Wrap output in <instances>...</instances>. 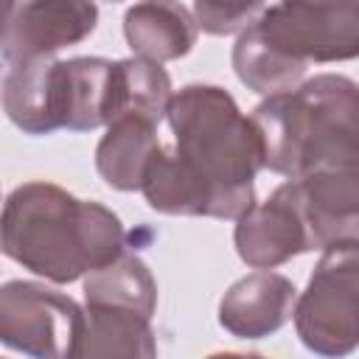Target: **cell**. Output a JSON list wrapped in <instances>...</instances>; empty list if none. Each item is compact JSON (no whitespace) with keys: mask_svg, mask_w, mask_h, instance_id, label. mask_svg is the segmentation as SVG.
Listing matches in <instances>:
<instances>
[{"mask_svg":"<svg viewBox=\"0 0 359 359\" xmlns=\"http://www.w3.org/2000/svg\"><path fill=\"white\" fill-rule=\"evenodd\" d=\"M233 244L238 258L252 269H275L303 252H311L306 227L289 194V182L278 185L266 202H255L236 219Z\"/></svg>","mask_w":359,"mask_h":359,"instance_id":"cell-9","label":"cell"},{"mask_svg":"<svg viewBox=\"0 0 359 359\" xmlns=\"http://www.w3.org/2000/svg\"><path fill=\"white\" fill-rule=\"evenodd\" d=\"M289 194L306 227L311 252L337 244L359 241V174L317 171L303 180H289Z\"/></svg>","mask_w":359,"mask_h":359,"instance_id":"cell-8","label":"cell"},{"mask_svg":"<svg viewBox=\"0 0 359 359\" xmlns=\"http://www.w3.org/2000/svg\"><path fill=\"white\" fill-rule=\"evenodd\" d=\"M84 303L126 309L151 320L157 306V280L137 255L121 252L107 266L84 275Z\"/></svg>","mask_w":359,"mask_h":359,"instance_id":"cell-16","label":"cell"},{"mask_svg":"<svg viewBox=\"0 0 359 359\" xmlns=\"http://www.w3.org/2000/svg\"><path fill=\"white\" fill-rule=\"evenodd\" d=\"M250 25L264 45L300 67L359 53V3H275Z\"/></svg>","mask_w":359,"mask_h":359,"instance_id":"cell-5","label":"cell"},{"mask_svg":"<svg viewBox=\"0 0 359 359\" xmlns=\"http://www.w3.org/2000/svg\"><path fill=\"white\" fill-rule=\"evenodd\" d=\"M261 3H194L191 17L196 22V31L227 36L241 34L261 14Z\"/></svg>","mask_w":359,"mask_h":359,"instance_id":"cell-19","label":"cell"},{"mask_svg":"<svg viewBox=\"0 0 359 359\" xmlns=\"http://www.w3.org/2000/svg\"><path fill=\"white\" fill-rule=\"evenodd\" d=\"M67 359H157V339L149 317L112 306H84Z\"/></svg>","mask_w":359,"mask_h":359,"instance_id":"cell-13","label":"cell"},{"mask_svg":"<svg viewBox=\"0 0 359 359\" xmlns=\"http://www.w3.org/2000/svg\"><path fill=\"white\" fill-rule=\"evenodd\" d=\"M297 289L286 275L250 272L236 280L219 303V325L238 339H261L292 320Z\"/></svg>","mask_w":359,"mask_h":359,"instance_id":"cell-10","label":"cell"},{"mask_svg":"<svg viewBox=\"0 0 359 359\" xmlns=\"http://www.w3.org/2000/svg\"><path fill=\"white\" fill-rule=\"evenodd\" d=\"M208 359H264L258 353H236V351H222V353H210Z\"/></svg>","mask_w":359,"mask_h":359,"instance_id":"cell-20","label":"cell"},{"mask_svg":"<svg viewBox=\"0 0 359 359\" xmlns=\"http://www.w3.org/2000/svg\"><path fill=\"white\" fill-rule=\"evenodd\" d=\"M356 84L339 73H320L289 93L264 98L250 115L264 168L286 180L356 168Z\"/></svg>","mask_w":359,"mask_h":359,"instance_id":"cell-3","label":"cell"},{"mask_svg":"<svg viewBox=\"0 0 359 359\" xmlns=\"http://www.w3.org/2000/svg\"><path fill=\"white\" fill-rule=\"evenodd\" d=\"M98 6L81 0L14 3L0 34V65L14 67L34 59H53L56 50L79 45L95 31Z\"/></svg>","mask_w":359,"mask_h":359,"instance_id":"cell-7","label":"cell"},{"mask_svg":"<svg viewBox=\"0 0 359 359\" xmlns=\"http://www.w3.org/2000/svg\"><path fill=\"white\" fill-rule=\"evenodd\" d=\"M84 309L59 289L36 280L0 286V342L31 359H67Z\"/></svg>","mask_w":359,"mask_h":359,"instance_id":"cell-6","label":"cell"},{"mask_svg":"<svg viewBox=\"0 0 359 359\" xmlns=\"http://www.w3.org/2000/svg\"><path fill=\"white\" fill-rule=\"evenodd\" d=\"M3 109L25 135H50L62 129L59 59H34L8 67L3 79Z\"/></svg>","mask_w":359,"mask_h":359,"instance_id":"cell-11","label":"cell"},{"mask_svg":"<svg viewBox=\"0 0 359 359\" xmlns=\"http://www.w3.org/2000/svg\"><path fill=\"white\" fill-rule=\"evenodd\" d=\"M230 59H233V70H236L238 81L266 98L294 90L306 76V67L278 56L269 45H264L261 36L252 31V25H247L238 34Z\"/></svg>","mask_w":359,"mask_h":359,"instance_id":"cell-18","label":"cell"},{"mask_svg":"<svg viewBox=\"0 0 359 359\" xmlns=\"http://www.w3.org/2000/svg\"><path fill=\"white\" fill-rule=\"evenodd\" d=\"M168 98L171 79L163 65L140 56L115 62V118L132 115L160 126V121L165 118Z\"/></svg>","mask_w":359,"mask_h":359,"instance_id":"cell-17","label":"cell"},{"mask_svg":"<svg viewBox=\"0 0 359 359\" xmlns=\"http://www.w3.org/2000/svg\"><path fill=\"white\" fill-rule=\"evenodd\" d=\"M160 149L157 126L143 118H115L95 146V168L115 191H140L146 168Z\"/></svg>","mask_w":359,"mask_h":359,"instance_id":"cell-15","label":"cell"},{"mask_svg":"<svg viewBox=\"0 0 359 359\" xmlns=\"http://www.w3.org/2000/svg\"><path fill=\"white\" fill-rule=\"evenodd\" d=\"M359 297V241L323 252L309 286L297 294L292 317L300 342L323 359H345L356 351Z\"/></svg>","mask_w":359,"mask_h":359,"instance_id":"cell-4","label":"cell"},{"mask_svg":"<svg viewBox=\"0 0 359 359\" xmlns=\"http://www.w3.org/2000/svg\"><path fill=\"white\" fill-rule=\"evenodd\" d=\"M165 121L174 146L154 151L143 196L165 216L238 219L255 205V174L264 151L255 123L216 84H185L171 93Z\"/></svg>","mask_w":359,"mask_h":359,"instance_id":"cell-1","label":"cell"},{"mask_svg":"<svg viewBox=\"0 0 359 359\" xmlns=\"http://www.w3.org/2000/svg\"><path fill=\"white\" fill-rule=\"evenodd\" d=\"M123 241L118 213L53 182L17 185L0 210V252L50 283H73L107 266Z\"/></svg>","mask_w":359,"mask_h":359,"instance_id":"cell-2","label":"cell"},{"mask_svg":"<svg viewBox=\"0 0 359 359\" xmlns=\"http://www.w3.org/2000/svg\"><path fill=\"white\" fill-rule=\"evenodd\" d=\"M62 129L90 132L115 118V62L101 56L59 59Z\"/></svg>","mask_w":359,"mask_h":359,"instance_id":"cell-12","label":"cell"},{"mask_svg":"<svg viewBox=\"0 0 359 359\" xmlns=\"http://www.w3.org/2000/svg\"><path fill=\"white\" fill-rule=\"evenodd\" d=\"M123 36L135 56L174 62L196 42V22L182 3H135L123 14Z\"/></svg>","mask_w":359,"mask_h":359,"instance_id":"cell-14","label":"cell"},{"mask_svg":"<svg viewBox=\"0 0 359 359\" xmlns=\"http://www.w3.org/2000/svg\"><path fill=\"white\" fill-rule=\"evenodd\" d=\"M11 11H14V3H6V0H0V34H3V28H6V22H8Z\"/></svg>","mask_w":359,"mask_h":359,"instance_id":"cell-21","label":"cell"}]
</instances>
